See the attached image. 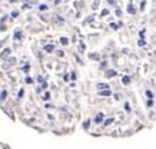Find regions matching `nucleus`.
Here are the masks:
<instances>
[{"mask_svg": "<svg viewBox=\"0 0 156 149\" xmlns=\"http://www.w3.org/2000/svg\"><path fill=\"white\" fill-rule=\"evenodd\" d=\"M0 109L55 136L155 130L156 0H0Z\"/></svg>", "mask_w": 156, "mask_h": 149, "instance_id": "obj_1", "label": "nucleus"}]
</instances>
